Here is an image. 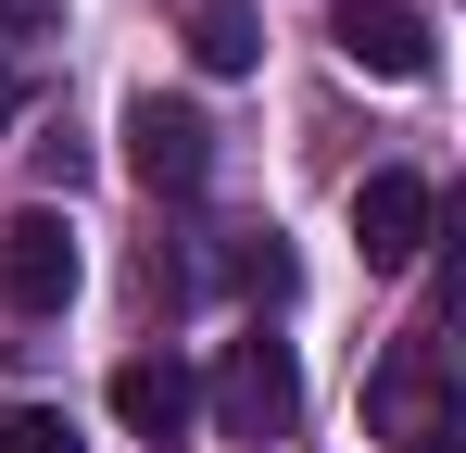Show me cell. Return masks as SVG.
Segmentation results:
<instances>
[{"instance_id":"5b68a950","label":"cell","mask_w":466,"mask_h":453,"mask_svg":"<svg viewBox=\"0 0 466 453\" xmlns=\"http://www.w3.org/2000/svg\"><path fill=\"white\" fill-rule=\"evenodd\" d=\"M328 38H340V64L390 76V88H416V76H429V13H416V0H340V13H328Z\"/></svg>"},{"instance_id":"7c38bea8","label":"cell","mask_w":466,"mask_h":453,"mask_svg":"<svg viewBox=\"0 0 466 453\" xmlns=\"http://www.w3.org/2000/svg\"><path fill=\"white\" fill-rule=\"evenodd\" d=\"M403 453H466V441H454V428H429V441H403Z\"/></svg>"},{"instance_id":"8992f818","label":"cell","mask_w":466,"mask_h":453,"mask_svg":"<svg viewBox=\"0 0 466 453\" xmlns=\"http://www.w3.org/2000/svg\"><path fill=\"white\" fill-rule=\"evenodd\" d=\"M114 416H127V441H189V416H202V378L177 366V353H127L114 366Z\"/></svg>"},{"instance_id":"52a82bcc","label":"cell","mask_w":466,"mask_h":453,"mask_svg":"<svg viewBox=\"0 0 466 453\" xmlns=\"http://www.w3.org/2000/svg\"><path fill=\"white\" fill-rule=\"evenodd\" d=\"M252 51H265V38H252V0H202V13H189V64L202 76H252Z\"/></svg>"},{"instance_id":"6da1fadb","label":"cell","mask_w":466,"mask_h":453,"mask_svg":"<svg viewBox=\"0 0 466 453\" xmlns=\"http://www.w3.org/2000/svg\"><path fill=\"white\" fill-rule=\"evenodd\" d=\"M290 416H303V366H290V340H278V327L228 340V366H215V428H228V441H290Z\"/></svg>"},{"instance_id":"ba28073f","label":"cell","mask_w":466,"mask_h":453,"mask_svg":"<svg viewBox=\"0 0 466 453\" xmlns=\"http://www.w3.org/2000/svg\"><path fill=\"white\" fill-rule=\"evenodd\" d=\"M0 453H76V428L51 403H0Z\"/></svg>"},{"instance_id":"277c9868","label":"cell","mask_w":466,"mask_h":453,"mask_svg":"<svg viewBox=\"0 0 466 453\" xmlns=\"http://www.w3.org/2000/svg\"><path fill=\"white\" fill-rule=\"evenodd\" d=\"M0 302L38 327V315H64L76 302V226L51 215V202H25V215L0 226Z\"/></svg>"},{"instance_id":"3957f363","label":"cell","mask_w":466,"mask_h":453,"mask_svg":"<svg viewBox=\"0 0 466 453\" xmlns=\"http://www.w3.org/2000/svg\"><path fill=\"white\" fill-rule=\"evenodd\" d=\"M353 239H366V277L429 265V239H441V189H429L416 164H379V176L353 189Z\"/></svg>"},{"instance_id":"30bf717a","label":"cell","mask_w":466,"mask_h":453,"mask_svg":"<svg viewBox=\"0 0 466 453\" xmlns=\"http://www.w3.org/2000/svg\"><path fill=\"white\" fill-rule=\"evenodd\" d=\"M51 25H64V0H0V64H13L25 38H51Z\"/></svg>"},{"instance_id":"8fae6325","label":"cell","mask_w":466,"mask_h":453,"mask_svg":"<svg viewBox=\"0 0 466 453\" xmlns=\"http://www.w3.org/2000/svg\"><path fill=\"white\" fill-rule=\"evenodd\" d=\"M13 114H25V88H13V64H0V126H13Z\"/></svg>"},{"instance_id":"7a4b0ae2","label":"cell","mask_w":466,"mask_h":453,"mask_svg":"<svg viewBox=\"0 0 466 453\" xmlns=\"http://www.w3.org/2000/svg\"><path fill=\"white\" fill-rule=\"evenodd\" d=\"M127 176H139L152 202H189V189L215 176V126H202L189 101H164V88H139V101H127Z\"/></svg>"},{"instance_id":"9c48e42d","label":"cell","mask_w":466,"mask_h":453,"mask_svg":"<svg viewBox=\"0 0 466 453\" xmlns=\"http://www.w3.org/2000/svg\"><path fill=\"white\" fill-rule=\"evenodd\" d=\"M228 277H239V290H265V302L290 290V252H278V226H265V239H239V252H228Z\"/></svg>"}]
</instances>
